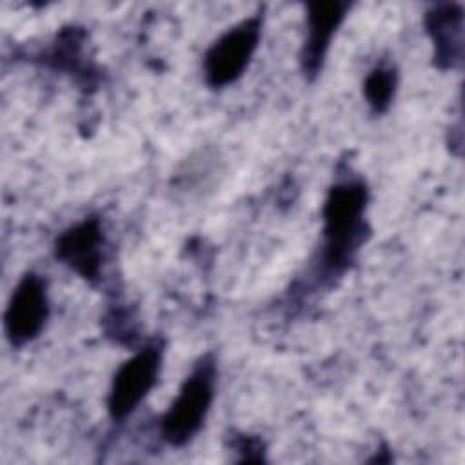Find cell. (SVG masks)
I'll list each match as a JSON object with an SVG mask.
<instances>
[{
  "mask_svg": "<svg viewBox=\"0 0 465 465\" xmlns=\"http://www.w3.org/2000/svg\"><path fill=\"white\" fill-rule=\"evenodd\" d=\"M425 27L434 47V65L454 69L463 56V9L460 4H438L425 15Z\"/></svg>",
  "mask_w": 465,
  "mask_h": 465,
  "instance_id": "obj_8",
  "label": "cell"
},
{
  "mask_svg": "<svg viewBox=\"0 0 465 465\" xmlns=\"http://www.w3.org/2000/svg\"><path fill=\"white\" fill-rule=\"evenodd\" d=\"M347 2H311L307 4V36L300 51V67L305 78L314 80L323 67L331 40L347 16Z\"/></svg>",
  "mask_w": 465,
  "mask_h": 465,
  "instance_id": "obj_7",
  "label": "cell"
},
{
  "mask_svg": "<svg viewBox=\"0 0 465 465\" xmlns=\"http://www.w3.org/2000/svg\"><path fill=\"white\" fill-rule=\"evenodd\" d=\"M262 13H256L220 35L203 56V78L213 89L234 84L251 64L262 38Z\"/></svg>",
  "mask_w": 465,
  "mask_h": 465,
  "instance_id": "obj_3",
  "label": "cell"
},
{
  "mask_svg": "<svg viewBox=\"0 0 465 465\" xmlns=\"http://www.w3.org/2000/svg\"><path fill=\"white\" fill-rule=\"evenodd\" d=\"M104 245L102 220L98 216H85L58 234L54 256L85 282L96 283L102 274Z\"/></svg>",
  "mask_w": 465,
  "mask_h": 465,
  "instance_id": "obj_6",
  "label": "cell"
},
{
  "mask_svg": "<svg viewBox=\"0 0 465 465\" xmlns=\"http://www.w3.org/2000/svg\"><path fill=\"white\" fill-rule=\"evenodd\" d=\"M369 191L363 180L351 178L336 182L323 203V251L322 269L329 274L345 272L369 232L365 211Z\"/></svg>",
  "mask_w": 465,
  "mask_h": 465,
  "instance_id": "obj_1",
  "label": "cell"
},
{
  "mask_svg": "<svg viewBox=\"0 0 465 465\" xmlns=\"http://www.w3.org/2000/svg\"><path fill=\"white\" fill-rule=\"evenodd\" d=\"M398 89V71L392 65L380 64L372 67L363 80V96L374 114L385 113Z\"/></svg>",
  "mask_w": 465,
  "mask_h": 465,
  "instance_id": "obj_9",
  "label": "cell"
},
{
  "mask_svg": "<svg viewBox=\"0 0 465 465\" xmlns=\"http://www.w3.org/2000/svg\"><path fill=\"white\" fill-rule=\"evenodd\" d=\"M234 449L242 454V461H262L263 460V445L254 436H240L234 440Z\"/></svg>",
  "mask_w": 465,
  "mask_h": 465,
  "instance_id": "obj_10",
  "label": "cell"
},
{
  "mask_svg": "<svg viewBox=\"0 0 465 465\" xmlns=\"http://www.w3.org/2000/svg\"><path fill=\"white\" fill-rule=\"evenodd\" d=\"M216 389V360L203 354L185 376L176 398L160 420L163 441L173 447L187 445L203 427Z\"/></svg>",
  "mask_w": 465,
  "mask_h": 465,
  "instance_id": "obj_2",
  "label": "cell"
},
{
  "mask_svg": "<svg viewBox=\"0 0 465 465\" xmlns=\"http://www.w3.org/2000/svg\"><path fill=\"white\" fill-rule=\"evenodd\" d=\"M49 318L47 280L29 271L15 285L4 312V332L13 347L36 340Z\"/></svg>",
  "mask_w": 465,
  "mask_h": 465,
  "instance_id": "obj_5",
  "label": "cell"
},
{
  "mask_svg": "<svg viewBox=\"0 0 465 465\" xmlns=\"http://www.w3.org/2000/svg\"><path fill=\"white\" fill-rule=\"evenodd\" d=\"M162 341H149L116 369L107 394V411L114 421L133 414L153 391L162 371Z\"/></svg>",
  "mask_w": 465,
  "mask_h": 465,
  "instance_id": "obj_4",
  "label": "cell"
}]
</instances>
